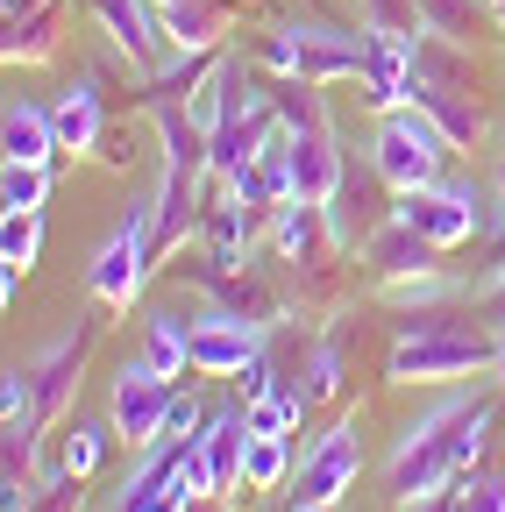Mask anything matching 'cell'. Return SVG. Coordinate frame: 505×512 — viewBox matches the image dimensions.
<instances>
[{"label":"cell","mask_w":505,"mask_h":512,"mask_svg":"<svg viewBox=\"0 0 505 512\" xmlns=\"http://www.w3.org/2000/svg\"><path fill=\"white\" fill-rule=\"evenodd\" d=\"M491 356H498L491 335H449L434 313H413V320H406V342L392 349V377H399V384H434V377L477 370V363H491Z\"/></svg>","instance_id":"1"},{"label":"cell","mask_w":505,"mask_h":512,"mask_svg":"<svg viewBox=\"0 0 505 512\" xmlns=\"http://www.w3.org/2000/svg\"><path fill=\"white\" fill-rule=\"evenodd\" d=\"M264 57L278 64V72H292V79H306V86H321V79H356L363 57H370V43L349 36V29H278Z\"/></svg>","instance_id":"2"},{"label":"cell","mask_w":505,"mask_h":512,"mask_svg":"<svg viewBox=\"0 0 505 512\" xmlns=\"http://www.w3.org/2000/svg\"><path fill=\"white\" fill-rule=\"evenodd\" d=\"M441 150H449V136L427 121V107H399V114H385V128H377V171H385L399 192L406 185H434Z\"/></svg>","instance_id":"3"},{"label":"cell","mask_w":505,"mask_h":512,"mask_svg":"<svg viewBox=\"0 0 505 512\" xmlns=\"http://www.w3.org/2000/svg\"><path fill=\"white\" fill-rule=\"evenodd\" d=\"M150 235H157V207H136L129 221L107 235V249L93 256V292H100L107 306H129V299H136V285H143V271H150Z\"/></svg>","instance_id":"4"},{"label":"cell","mask_w":505,"mask_h":512,"mask_svg":"<svg viewBox=\"0 0 505 512\" xmlns=\"http://www.w3.org/2000/svg\"><path fill=\"white\" fill-rule=\"evenodd\" d=\"M164 413H171V377H164V370L129 363V370L114 377V406H107V420H114L121 441H136V448L164 441Z\"/></svg>","instance_id":"5"},{"label":"cell","mask_w":505,"mask_h":512,"mask_svg":"<svg viewBox=\"0 0 505 512\" xmlns=\"http://www.w3.org/2000/svg\"><path fill=\"white\" fill-rule=\"evenodd\" d=\"M356 463H363V441H356V420H342L335 434H321V448L299 463V491H292V512H328L349 484H356Z\"/></svg>","instance_id":"6"},{"label":"cell","mask_w":505,"mask_h":512,"mask_svg":"<svg viewBox=\"0 0 505 512\" xmlns=\"http://www.w3.org/2000/svg\"><path fill=\"white\" fill-rule=\"evenodd\" d=\"M406 228H420L434 249H449L477 228V192L470 185H406L399 192V207H392Z\"/></svg>","instance_id":"7"},{"label":"cell","mask_w":505,"mask_h":512,"mask_svg":"<svg viewBox=\"0 0 505 512\" xmlns=\"http://www.w3.org/2000/svg\"><path fill=\"white\" fill-rule=\"evenodd\" d=\"M249 363H257V320H242V313H200L193 320V370L235 377Z\"/></svg>","instance_id":"8"},{"label":"cell","mask_w":505,"mask_h":512,"mask_svg":"<svg viewBox=\"0 0 505 512\" xmlns=\"http://www.w3.org/2000/svg\"><path fill=\"white\" fill-rule=\"evenodd\" d=\"M413 43L420 36H370V57H363V79H370V100L377 107H399L413 100Z\"/></svg>","instance_id":"9"},{"label":"cell","mask_w":505,"mask_h":512,"mask_svg":"<svg viewBox=\"0 0 505 512\" xmlns=\"http://www.w3.org/2000/svg\"><path fill=\"white\" fill-rule=\"evenodd\" d=\"M335 185H342V157H335V143H328V128H306V136H292V200L328 207Z\"/></svg>","instance_id":"10"},{"label":"cell","mask_w":505,"mask_h":512,"mask_svg":"<svg viewBox=\"0 0 505 512\" xmlns=\"http://www.w3.org/2000/svg\"><path fill=\"white\" fill-rule=\"evenodd\" d=\"M200 448H207V470H214V491H235L242 484V448H249V413H214L200 427Z\"/></svg>","instance_id":"11"},{"label":"cell","mask_w":505,"mask_h":512,"mask_svg":"<svg viewBox=\"0 0 505 512\" xmlns=\"http://www.w3.org/2000/svg\"><path fill=\"white\" fill-rule=\"evenodd\" d=\"M363 249H370V264L385 271V278H420V271H427V256H434V242H427L420 228H406L399 214H392L385 228H377Z\"/></svg>","instance_id":"12"},{"label":"cell","mask_w":505,"mask_h":512,"mask_svg":"<svg viewBox=\"0 0 505 512\" xmlns=\"http://www.w3.org/2000/svg\"><path fill=\"white\" fill-rule=\"evenodd\" d=\"M100 22H107V36L129 50V57H157V43H164V15L150 8V0H100Z\"/></svg>","instance_id":"13"},{"label":"cell","mask_w":505,"mask_h":512,"mask_svg":"<svg viewBox=\"0 0 505 512\" xmlns=\"http://www.w3.org/2000/svg\"><path fill=\"white\" fill-rule=\"evenodd\" d=\"M50 121H57V150H93L100 143V86L79 79L65 100L50 107Z\"/></svg>","instance_id":"14"},{"label":"cell","mask_w":505,"mask_h":512,"mask_svg":"<svg viewBox=\"0 0 505 512\" xmlns=\"http://www.w3.org/2000/svg\"><path fill=\"white\" fill-rule=\"evenodd\" d=\"M413 107H427V121L441 128V136H449V143H477V107L456 93V86H427V79H413Z\"/></svg>","instance_id":"15"},{"label":"cell","mask_w":505,"mask_h":512,"mask_svg":"<svg viewBox=\"0 0 505 512\" xmlns=\"http://www.w3.org/2000/svg\"><path fill=\"white\" fill-rule=\"evenodd\" d=\"M50 150H57V121L43 107L15 100L8 107V164H50Z\"/></svg>","instance_id":"16"},{"label":"cell","mask_w":505,"mask_h":512,"mask_svg":"<svg viewBox=\"0 0 505 512\" xmlns=\"http://www.w3.org/2000/svg\"><path fill=\"white\" fill-rule=\"evenodd\" d=\"M285 470H292V441H285V434H249V448H242V484H249V491H271V484H285Z\"/></svg>","instance_id":"17"},{"label":"cell","mask_w":505,"mask_h":512,"mask_svg":"<svg viewBox=\"0 0 505 512\" xmlns=\"http://www.w3.org/2000/svg\"><path fill=\"white\" fill-rule=\"evenodd\" d=\"M306 392H285V384H271V392L264 399H249L242 413H249V434H285V427H299L306 420Z\"/></svg>","instance_id":"18"},{"label":"cell","mask_w":505,"mask_h":512,"mask_svg":"<svg viewBox=\"0 0 505 512\" xmlns=\"http://www.w3.org/2000/svg\"><path fill=\"white\" fill-rule=\"evenodd\" d=\"M157 15H164V36L178 50H207L214 43V8H200V0H157Z\"/></svg>","instance_id":"19"},{"label":"cell","mask_w":505,"mask_h":512,"mask_svg":"<svg viewBox=\"0 0 505 512\" xmlns=\"http://www.w3.org/2000/svg\"><path fill=\"white\" fill-rule=\"evenodd\" d=\"M8 214H36L50 200V164H8Z\"/></svg>","instance_id":"20"},{"label":"cell","mask_w":505,"mask_h":512,"mask_svg":"<svg viewBox=\"0 0 505 512\" xmlns=\"http://www.w3.org/2000/svg\"><path fill=\"white\" fill-rule=\"evenodd\" d=\"M72 384H79V342H72V349H57V356L43 363V384H36V413H57Z\"/></svg>","instance_id":"21"},{"label":"cell","mask_w":505,"mask_h":512,"mask_svg":"<svg viewBox=\"0 0 505 512\" xmlns=\"http://www.w3.org/2000/svg\"><path fill=\"white\" fill-rule=\"evenodd\" d=\"M36 249H43L36 214H8V228H0V256H8V271H29V264H36Z\"/></svg>","instance_id":"22"},{"label":"cell","mask_w":505,"mask_h":512,"mask_svg":"<svg viewBox=\"0 0 505 512\" xmlns=\"http://www.w3.org/2000/svg\"><path fill=\"white\" fill-rule=\"evenodd\" d=\"M313 214H321L313 200H285V207H278V249H285V256H306V249H313Z\"/></svg>","instance_id":"23"},{"label":"cell","mask_w":505,"mask_h":512,"mask_svg":"<svg viewBox=\"0 0 505 512\" xmlns=\"http://www.w3.org/2000/svg\"><path fill=\"white\" fill-rule=\"evenodd\" d=\"M107 434H114V420H107V427H72V441H65V477H86V470L100 463Z\"/></svg>","instance_id":"24"},{"label":"cell","mask_w":505,"mask_h":512,"mask_svg":"<svg viewBox=\"0 0 505 512\" xmlns=\"http://www.w3.org/2000/svg\"><path fill=\"white\" fill-rule=\"evenodd\" d=\"M50 29H57V8L29 15V22H22V29L8 36V57H22V64H29V57H43V50H50Z\"/></svg>","instance_id":"25"},{"label":"cell","mask_w":505,"mask_h":512,"mask_svg":"<svg viewBox=\"0 0 505 512\" xmlns=\"http://www.w3.org/2000/svg\"><path fill=\"white\" fill-rule=\"evenodd\" d=\"M456 512H505V484L498 477H470L456 491Z\"/></svg>","instance_id":"26"},{"label":"cell","mask_w":505,"mask_h":512,"mask_svg":"<svg viewBox=\"0 0 505 512\" xmlns=\"http://www.w3.org/2000/svg\"><path fill=\"white\" fill-rule=\"evenodd\" d=\"M0 406H8V427H29V413H36V384H29V370H8V392H0Z\"/></svg>","instance_id":"27"},{"label":"cell","mask_w":505,"mask_h":512,"mask_svg":"<svg viewBox=\"0 0 505 512\" xmlns=\"http://www.w3.org/2000/svg\"><path fill=\"white\" fill-rule=\"evenodd\" d=\"M420 22H434L441 36H463L470 15H463V0H420Z\"/></svg>","instance_id":"28"},{"label":"cell","mask_w":505,"mask_h":512,"mask_svg":"<svg viewBox=\"0 0 505 512\" xmlns=\"http://www.w3.org/2000/svg\"><path fill=\"white\" fill-rule=\"evenodd\" d=\"M207 420H200V406L193 399H171V413H164V441H193Z\"/></svg>","instance_id":"29"},{"label":"cell","mask_w":505,"mask_h":512,"mask_svg":"<svg viewBox=\"0 0 505 512\" xmlns=\"http://www.w3.org/2000/svg\"><path fill=\"white\" fill-rule=\"evenodd\" d=\"M335 384H342V363H335V349H321L313 356V377H306V399H328Z\"/></svg>","instance_id":"30"},{"label":"cell","mask_w":505,"mask_h":512,"mask_svg":"<svg viewBox=\"0 0 505 512\" xmlns=\"http://www.w3.org/2000/svg\"><path fill=\"white\" fill-rule=\"evenodd\" d=\"M406 512H456V491H434V498H420V505H406Z\"/></svg>","instance_id":"31"},{"label":"cell","mask_w":505,"mask_h":512,"mask_svg":"<svg viewBox=\"0 0 505 512\" xmlns=\"http://www.w3.org/2000/svg\"><path fill=\"white\" fill-rule=\"evenodd\" d=\"M498 384H505V349H498Z\"/></svg>","instance_id":"32"},{"label":"cell","mask_w":505,"mask_h":512,"mask_svg":"<svg viewBox=\"0 0 505 512\" xmlns=\"http://www.w3.org/2000/svg\"><path fill=\"white\" fill-rule=\"evenodd\" d=\"M498 22H505V0H498Z\"/></svg>","instance_id":"33"},{"label":"cell","mask_w":505,"mask_h":512,"mask_svg":"<svg viewBox=\"0 0 505 512\" xmlns=\"http://www.w3.org/2000/svg\"><path fill=\"white\" fill-rule=\"evenodd\" d=\"M498 278H505V264H498Z\"/></svg>","instance_id":"34"},{"label":"cell","mask_w":505,"mask_h":512,"mask_svg":"<svg viewBox=\"0 0 505 512\" xmlns=\"http://www.w3.org/2000/svg\"><path fill=\"white\" fill-rule=\"evenodd\" d=\"M498 178H505V171H498Z\"/></svg>","instance_id":"35"}]
</instances>
